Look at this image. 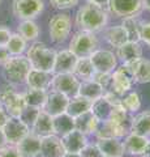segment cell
I'll use <instances>...</instances> for the list:
<instances>
[{
  "instance_id": "obj_42",
  "label": "cell",
  "mask_w": 150,
  "mask_h": 157,
  "mask_svg": "<svg viewBox=\"0 0 150 157\" xmlns=\"http://www.w3.org/2000/svg\"><path fill=\"white\" fill-rule=\"evenodd\" d=\"M0 157H22V156L20 155L16 145L7 144L4 148L0 149Z\"/></svg>"
},
{
  "instance_id": "obj_8",
  "label": "cell",
  "mask_w": 150,
  "mask_h": 157,
  "mask_svg": "<svg viewBox=\"0 0 150 157\" xmlns=\"http://www.w3.org/2000/svg\"><path fill=\"white\" fill-rule=\"evenodd\" d=\"M43 0H13V14L20 20H34L43 12Z\"/></svg>"
},
{
  "instance_id": "obj_7",
  "label": "cell",
  "mask_w": 150,
  "mask_h": 157,
  "mask_svg": "<svg viewBox=\"0 0 150 157\" xmlns=\"http://www.w3.org/2000/svg\"><path fill=\"white\" fill-rule=\"evenodd\" d=\"M80 86V80L75 76V73H55L51 78V90L60 92L69 98L77 96V90Z\"/></svg>"
},
{
  "instance_id": "obj_33",
  "label": "cell",
  "mask_w": 150,
  "mask_h": 157,
  "mask_svg": "<svg viewBox=\"0 0 150 157\" xmlns=\"http://www.w3.org/2000/svg\"><path fill=\"white\" fill-rule=\"evenodd\" d=\"M142 21L138 18V16H130L123 18V28L127 32L128 41L140 42V29H141Z\"/></svg>"
},
{
  "instance_id": "obj_30",
  "label": "cell",
  "mask_w": 150,
  "mask_h": 157,
  "mask_svg": "<svg viewBox=\"0 0 150 157\" xmlns=\"http://www.w3.org/2000/svg\"><path fill=\"white\" fill-rule=\"evenodd\" d=\"M112 109H114V105L110 104V102L102 96V97H99V98H97V100L93 101L90 111L97 117L98 121H107V119H110Z\"/></svg>"
},
{
  "instance_id": "obj_21",
  "label": "cell",
  "mask_w": 150,
  "mask_h": 157,
  "mask_svg": "<svg viewBox=\"0 0 150 157\" xmlns=\"http://www.w3.org/2000/svg\"><path fill=\"white\" fill-rule=\"evenodd\" d=\"M51 78H52V76L50 72L31 68L26 76L25 84L27 85V88H31V89L47 90L51 85Z\"/></svg>"
},
{
  "instance_id": "obj_53",
  "label": "cell",
  "mask_w": 150,
  "mask_h": 157,
  "mask_svg": "<svg viewBox=\"0 0 150 157\" xmlns=\"http://www.w3.org/2000/svg\"><path fill=\"white\" fill-rule=\"evenodd\" d=\"M0 3H2V0H0Z\"/></svg>"
},
{
  "instance_id": "obj_1",
  "label": "cell",
  "mask_w": 150,
  "mask_h": 157,
  "mask_svg": "<svg viewBox=\"0 0 150 157\" xmlns=\"http://www.w3.org/2000/svg\"><path fill=\"white\" fill-rule=\"evenodd\" d=\"M108 22L107 9L94 4H85L76 13V26L80 30L97 33L101 32Z\"/></svg>"
},
{
  "instance_id": "obj_17",
  "label": "cell",
  "mask_w": 150,
  "mask_h": 157,
  "mask_svg": "<svg viewBox=\"0 0 150 157\" xmlns=\"http://www.w3.org/2000/svg\"><path fill=\"white\" fill-rule=\"evenodd\" d=\"M41 140L42 137L33 132H29L25 137L18 141L16 147L22 157H38L41 151Z\"/></svg>"
},
{
  "instance_id": "obj_26",
  "label": "cell",
  "mask_w": 150,
  "mask_h": 157,
  "mask_svg": "<svg viewBox=\"0 0 150 157\" xmlns=\"http://www.w3.org/2000/svg\"><path fill=\"white\" fill-rule=\"evenodd\" d=\"M77 96L88 98L90 101H94L97 98L103 96V89L98 82L93 80V78H91V80H82V81H80Z\"/></svg>"
},
{
  "instance_id": "obj_31",
  "label": "cell",
  "mask_w": 150,
  "mask_h": 157,
  "mask_svg": "<svg viewBox=\"0 0 150 157\" xmlns=\"http://www.w3.org/2000/svg\"><path fill=\"white\" fill-rule=\"evenodd\" d=\"M75 76L79 78V80H91L95 73L94 70V66L91 63L90 58H79L77 59V63H76V67H75Z\"/></svg>"
},
{
  "instance_id": "obj_15",
  "label": "cell",
  "mask_w": 150,
  "mask_h": 157,
  "mask_svg": "<svg viewBox=\"0 0 150 157\" xmlns=\"http://www.w3.org/2000/svg\"><path fill=\"white\" fill-rule=\"evenodd\" d=\"M30 132L38 135L39 137L55 135L54 130V117H51L50 114H47L46 111H43L42 109L38 113V115L35 118V121L33 122V124L30 127Z\"/></svg>"
},
{
  "instance_id": "obj_12",
  "label": "cell",
  "mask_w": 150,
  "mask_h": 157,
  "mask_svg": "<svg viewBox=\"0 0 150 157\" xmlns=\"http://www.w3.org/2000/svg\"><path fill=\"white\" fill-rule=\"evenodd\" d=\"M3 132L7 139V143L16 145L22 137H25L30 132V127L24 123L20 118L9 117L5 126L3 127Z\"/></svg>"
},
{
  "instance_id": "obj_22",
  "label": "cell",
  "mask_w": 150,
  "mask_h": 157,
  "mask_svg": "<svg viewBox=\"0 0 150 157\" xmlns=\"http://www.w3.org/2000/svg\"><path fill=\"white\" fill-rule=\"evenodd\" d=\"M116 56L123 62V64H128V63H132L142 58V48L138 42L128 41L116 48Z\"/></svg>"
},
{
  "instance_id": "obj_48",
  "label": "cell",
  "mask_w": 150,
  "mask_h": 157,
  "mask_svg": "<svg viewBox=\"0 0 150 157\" xmlns=\"http://www.w3.org/2000/svg\"><path fill=\"white\" fill-rule=\"evenodd\" d=\"M8 143H7V139H5V136H4V132L3 130H0V149L4 148Z\"/></svg>"
},
{
  "instance_id": "obj_24",
  "label": "cell",
  "mask_w": 150,
  "mask_h": 157,
  "mask_svg": "<svg viewBox=\"0 0 150 157\" xmlns=\"http://www.w3.org/2000/svg\"><path fill=\"white\" fill-rule=\"evenodd\" d=\"M98 123H99V121L97 119V117L90 110L75 118V128L81 131L86 136L95 134Z\"/></svg>"
},
{
  "instance_id": "obj_32",
  "label": "cell",
  "mask_w": 150,
  "mask_h": 157,
  "mask_svg": "<svg viewBox=\"0 0 150 157\" xmlns=\"http://www.w3.org/2000/svg\"><path fill=\"white\" fill-rule=\"evenodd\" d=\"M22 94H24V100H25L26 106L42 109L43 105H45V102H46V98H47V90L27 88Z\"/></svg>"
},
{
  "instance_id": "obj_41",
  "label": "cell",
  "mask_w": 150,
  "mask_h": 157,
  "mask_svg": "<svg viewBox=\"0 0 150 157\" xmlns=\"http://www.w3.org/2000/svg\"><path fill=\"white\" fill-rule=\"evenodd\" d=\"M80 0H50L51 6L56 9H71L79 4Z\"/></svg>"
},
{
  "instance_id": "obj_37",
  "label": "cell",
  "mask_w": 150,
  "mask_h": 157,
  "mask_svg": "<svg viewBox=\"0 0 150 157\" xmlns=\"http://www.w3.org/2000/svg\"><path fill=\"white\" fill-rule=\"evenodd\" d=\"M120 105H122L127 111L133 114V113L138 111L140 107H141V97H140V94L137 92L129 90L122 97V104Z\"/></svg>"
},
{
  "instance_id": "obj_43",
  "label": "cell",
  "mask_w": 150,
  "mask_h": 157,
  "mask_svg": "<svg viewBox=\"0 0 150 157\" xmlns=\"http://www.w3.org/2000/svg\"><path fill=\"white\" fill-rule=\"evenodd\" d=\"M140 41H142L145 45L150 46V21L141 24V29H140Z\"/></svg>"
},
{
  "instance_id": "obj_50",
  "label": "cell",
  "mask_w": 150,
  "mask_h": 157,
  "mask_svg": "<svg viewBox=\"0 0 150 157\" xmlns=\"http://www.w3.org/2000/svg\"><path fill=\"white\" fill-rule=\"evenodd\" d=\"M142 7H144V9H146V11L150 12V0H142Z\"/></svg>"
},
{
  "instance_id": "obj_11",
  "label": "cell",
  "mask_w": 150,
  "mask_h": 157,
  "mask_svg": "<svg viewBox=\"0 0 150 157\" xmlns=\"http://www.w3.org/2000/svg\"><path fill=\"white\" fill-rule=\"evenodd\" d=\"M89 58L91 63H93L95 72L111 73L118 66L116 54H114L110 50H104V48H97Z\"/></svg>"
},
{
  "instance_id": "obj_25",
  "label": "cell",
  "mask_w": 150,
  "mask_h": 157,
  "mask_svg": "<svg viewBox=\"0 0 150 157\" xmlns=\"http://www.w3.org/2000/svg\"><path fill=\"white\" fill-rule=\"evenodd\" d=\"M130 132L145 137H150V110L138 113L133 117L132 124H130Z\"/></svg>"
},
{
  "instance_id": "obj_3",
  "label": "cell",
  "mask_w": 150,
  "mask_h": 157,
  "mask_svg": "<svg viewBox=\"0 0 150 157\" xmlns=\"http://www.w3.org/2000/svg\"><path fill=\"white\" fill-rule=\"evenodd\" d=\"M30 70H31L30 63H29L27 58L24 55L11 56L3 64L4 76H5L9 84H21V82H25L26 76Z\"/></svg>"
},
{
  "instance_id": "obj_5",
  "label": "cell",
  "mask_w": 150,
  "mask_h": 157,
  "mask_svg": "<svg viewBox=\"0 0 150 157\" xmlns=\"http://www.w3.org/2000/svg\"><path fill=\"white\" fill-rule=\"evenodd\" d=\"M0 106L8 113L9 117L20 118L26 104L22 93L16 92L12 86H4L0 92Z\"/></svg>"
},
{
  "instance_id": "obj_23",
  "label": "cell",
  "mask_w": 150,
  "mask_h": 157,
  "mask_svg": "<svg viewBox=\"0 0 150 157\" xmlns=\"http://www.w3.org/2000/svg\"><path fill=\"white\" fill-rule=\"evenodd\" d=\"M128 68L132 72L134 81L137 84H148L150 82V60L145 58H140L132 63H128Z\"/></svg>"
},
{
  "instance_id": "obj_34",
  "label": "cell",
  "mask_w": 150,
  "mask_h": 157,
  "mask_svg": "<svg viewBox=\"0 0 150 157\" xmlns=\"http://www.w3.org/2000/svg\"><path fill=\"white\" fill-rule=\"evenodd\" d=\"M17 33L26 39V41H35L39 37V26L34 20H22L17 26Z\"/></svg>"
},
{
  "instance_id": "obj_28",
  "label": "cell",
  "mask_w": 150,
  "mask_h": 157,
  "mask_svg": "<svg viewBox=\"0 0 150 157\" xmlns=\"http://www.w3.org/2000/svg\"><path fill=\"white\" fill-rule=\"evenodd\" d=\"M94 135L97 136V139H103V137H118V139H122V137H124V134L111 119L99 121Z\"/></svg>"
},
{
  "instance_id": "obj_2",
  "label": "cell",
  "mask_w": 150,
  "mask_h": 157,
  "mask_svg": "<svg viewBox=\"0 0 150 157\" xmlns=\"http://www.w3.org/2000/svg\"><path fill=\"white\" fill-rule=\"evenodd\" d=\"M56 51L48 47L43 42H34L27 48L26 58L30 63L31 68L41 71H46L54 73V63H55Z\"/></svg>"
},
{
  "instance_id": "obj_46",
  "label": "cell",
  "mask_w": 150,
  "mask_h": 157,
  "mask_svg": "<svg viewBox=\"0 0 150 157\" xmlns=\"http://www.w3.org/2000/svg\"><path fill=\"white\" fill-rule=\"evenodd\" d=\"M9 58H11V55H9L7 48L5 47H0V64H4Z\"/></svg>"
},
{
  "instance_id": "obj_35",
  "label": "cell",
  "mask_w": 150,
  "mask_h": 157,
  "mask_svg": "<svg viewBox=\"0 0 150 157\" xmlns=\"http://www.w3.org/2000/svg\"><path fill=\"white\" fill-rule=\"evenodd\" d=\"M75 128V118L69 117L67 113L54 117V130L55 135L61 136Z\"/></svg>"
},
{
  "instance_id": "obj_19",
  "label": "cell",
  "mask_w": 150,
  "mask_h": 157,
  "mask_svg": "<svg viewBox=\"0 0 150 157\" xmlns=\"http://www.w3.org/2000/svg\"><path fill=\"white\" fill-rule=\"evenodd\" d=\"M149 139L150 137H145L141 135L133 134V132H129L128 135L124 136V153H128L130 156H141L149 143Z\"/></svg>"
},
{
  "instance_id": "obj_39",
  "label": "cell",
  "mask_w": 150,
  "mask_h": 157,
  "mask_svg": "<svg viewBox=\"0 0 150 157\" xmlns=\"http://www.w3.org/2000/svg\"><path fill=\"white\" fill-rule=\"evenodd\" d=\"M41 109H37V107H31V106H26L25 109H24L22 114L20 115V119L24 122V123H26L29 127H31L33 122L35 121V118L38 115V113H39Z\"/></svg>"
},
{
  "instance_id": "obj_9",
  "label": "cell",
  "mask_w": 150,
  "mask_h": 157,
  "mask_svg": "<svg viewBox=\"0 0 150 157\" xmlns=\"http://www.w3.org/2000/svg\"><path fill=\"white\" fill-rule=\"evenodd\" d=\"M142 9V0H108V11L120 18L138 16Z\"/></svg>"
},
{
  "instance_id": "obj_47",
  "label": "cell",
  "mask_w": 150,
  "mask_h": 157,
  "mask_svg": "<svg viewBox=\"0 0 150 157\" xmlns=\"http://www.w3.org/2000/svg\"><path fill=\"white\" fill-rule=\"evenodd\" d=\"M90 4H94V6L102 7V8H108V0H88Z\"/></svg>"
},
{
  "instance_id": "obj_16",
  "label": "cell",
  "mask_w": 150,
  "mask_h": 157,
  "mask_svg": "<svg viewBox=\"0 0 150 157\" xmlns=\"http://www.w3.org/2000/svg\"><path fill=\"white\" fill-rule=\"evenodd\" d=\"M65 151L63 148L61 140L57 135L45 136L41 140V151L38 157H63Z\"/></svg>"
},
{
  "instance_id": "obj_29",
  "label": "cell",
  "mask_w": 150,
  "mask_h": 157,
  "mask_svg": "<svg viewBox=\"0 0 150 157\" xmlns=\"http://www.w3.org/2000/svg\"><path fill=\"white\" fill-rule=\"evenodd\" d=\"M104 38L115 48H118L122 45H124L125 42H128L127 32H125L123 25H115V26L108 28L104 33Z\"/></svg>"
},
{
  "instance_id": "obj_52",
  "label": "cell",
  "mask_w": 150,
  "mask_h": 157,
  "mask_svg": "<svg viewBox=\"0 0 150 157\" xmlns=\"http://www.w3.org/2000/svg\"><path fill=\"white\" fill-rule=\"evenodd\" d=\"M102 157H108V156H102Z\"/></svg>"
},
{
  "instance_id": "obj_44",
  "label": "cell",
  "mask_w": 150,
  "mask_h": 157,
  "mask_svg": "<svg viewBox=\"0 0 150 157\" xmlns=\"http://www.w3.org/2000/svg\"><path fill=\"white\" fill-rule=\"evenodd\" d=\"M11 34H12V32L9 30L7 26L0 25V47H5L7 46L9 38H11Z\"/></svg>"
},
{
  "instance_id": "obj_38",
  "label": "cell",
  "mask_w": 150,
  "mask_h": 157,
  "mask_svg": "<svg viewBox=\"0 0 150 157\" xmlns=\"http://www.w3.org/2000/svg\"><path fill=\"white\" fill-rule=\"evenodd\" d=\"M93 80L97 81L101 86H102L103 92L111 89V84H112V77H111V73L95 72V73H94V76H93Z\"/></svg>"
},
{
  "instance_id": "obj_49",
  "label": "cell",
  "mask_w": 150,
  "mask_h": 157,
  "mask_svg": "<svg viewBox=\"0 0 150 157\" xmlns=\"http://www.w3.org/2000/svg\"><path fill=\"white\" fill-rule=\"evenodd\" d=\"M141 157H150V139H149V143L146 145V148H145L144 153L141 155Z\"/></svg>"
},
{
  "instance_id": "obj_40",
  "label": "cell",
  "mask_w": 150,
  "mask_h": 157,
  "mask_svg": "<svg viewBox=\"0 0 150 157\" xmlns=\"http://www.w3.org/2000/svg\"><path fill=\"white\" fill-rule=\"evenodd\" d=\"M80 157H102L99 148L97 147V144H86L84 148L79 152Z\"/></svg>"
},
{
  "instance_id": "obj_14",
  "label": "cell",
  "mask_w": 150,
  "mask_h": 157,
  "mask_svg": "<svg viewBox=\"0 0 150 157\" xmlns=\"http://www.w3.org/2000/svg\"><path fill=\"white\" fill-rule=\"evenodd\" d=\"M63 148L65 153H79V152L88 144V137L81 131L73 128L72 131L60 136Z\"/></svg>"
},
{
  "instance_id": "obj_4",
  "label": "cell",
  "mask_w": 150,
  "mask_h": 157,
  "mask_svg": "<svg viewBox=\"0 0 150 157\" xmlns=\"http://www.w3.org/2000/svg\"><path fill=\"white\" fill-rule=\"evenodd\" d=\"M98 46L99 41L95 33L79 30L72 37L68 50L73 52L77 58H88L98 48Z\"/></svg>"
},
{
  "instance_id": "obj_36",
  "label": "cell",
  "mask_w": 150,
  "mask_h": 157,
  "mask_svg": "<svg viewBox=\"0 0 150 157\" xmlns=\"http://www.w3.org/2000/svg\"><path fill=\"white\" fill-rule=\"evenodd\" d=\"M26 47H27V41L18 33L11 34V38H9V41L5 46V48L8 50L11 56L22 55V54L26 51Z\"/></svg>"
},
{
  "instance_id": "obj_18",
  "label": "cell",
  "mask_w": 150,
  "mask_h": 157,
  "mask_svg": "<svg viewBox=\"0 0 150 157\" xmlns=\"http://www.w3.org/2000/svg\"><path fill=\"white\" fill-rule=\"evenodd\" d=\"M77 58L69 50H61L56 52L54 63V73H73Z\"/></svg>"
},
{
  "instance_id": "obj_13",
  "label": "cell",
  "mask_w": 150,
  "mask_h": 157,
  "mask_svg": "<svg viewBox=\"0 0 150 157\" xmlns=\"http://www.w3.org/2000/svg\"><path fill=\"white\" fill-rule=\"evenodd\" d=\"M69 100L71 98L68 96L63 94L60 92H56V90L47 92V98L42 110L46 111L47 114H50L51 117L60 115L63 113H65Z\"/></svg>"
},
{
  "instance_id": "obj_45",
  "label": "cell",
  "mask_w": 150,
  "mask_h": 157,
  "mask_svg": "<svg viewBox=\"0 0 150 157\" xmlns=\"http://www.w3.org/2000/svg\"><path fill=\"white\" fill-rule=\"evenodd\" d=\"M9 119V115H8V113L3 109L2 106H0V130H3V127L5 126L7 123V121Z\"/></svg>"
},
{
  "instance_id": "obj_20",
  "label": "cell",
  "mask_w": 150,
  "mask_h": 157,
  "mask_svg": "<svg viewBox=\"0 0 150 157\" xmlns=\"http://www.w3.org/2000/svg\"><path fill=\"white\" fill-rule=\"evenodd\" d=\"M97 147L99 148L102 156L108 157H123L124 156V147L123 141L118 137H103L97 139Z\"/></svg>"
},
{
  "instance_id": "obj_10",
  "label": "cell",
  "mask_w": 150,
  "mask_h": 157,
  "mask_svg": "<svg viewBox=\"0 0 150 157\" xmlns=\"http://www.w3.org/2000/svg\"><path fill=\"white\" fill-rule=\"evenodd\" d=\"M111 77H112V84H111V89L115 90L116 93H119L120 96H124L127 92L132 90V88L134 85V77L132 75V72L128 68V66H120L119 68L111 72Z\"/></svg>"
},
{
  "instance_id": "obj_27",
  "label": "cell",
  "mask_w": 150,
  "mask_h": 157,
  "mask_svg": "<svg viewBox=\"0 0 150 157\" xmlns=\"http://www.w3.org/2000/svg\"><path fill=\"white\" fill-rule=\"evenodd\" d=\"M91 104H93V101L88 100V98L75 96L69 100L65 113L69 117L76 118V117L81 115V114H84V113H86V111H89L90 107H91Z\"/></svg>"
},
{
  "instance_id": "obj_51",
  "label": "cell",
  "mask_w": 150,
  "mask_h": 157,
  "mask_svg": "<svg viewBox=\"0 0 150 157\" xmlns=\"http://www.w3.org/2000/svg\"><path fill=\"white\" fill-rule=\"evenodd\" d=\"M63 157H80L79 153H65Z\"/></svg>"
},
{
  "instance_id": "obj_6",
  "label": "cell",
  "mask_w": 150,
  "mask_h": 157,
  "mask_svg": "<svg viewBox=\"0 0 150 157\" xmlns=\"http://www.w3.org/2000/svg\"><path fill=\"white\" fill-rule=\"evenodd\" d=\"M50 38L52 42L61 43L69 37L72 30V18L68 13H56L48 24Z\"/></svg>"
}]
</instances>
